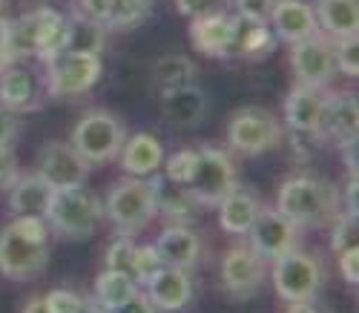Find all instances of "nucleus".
I'll return each instance as SVG.
<instances>
[{
  "mask_svg": "<svg viewBox=\"0 0 359 313\" xmlns=\"http://www.w3.org/2000/svg\"><path fill=\"white\" fill-rule=\"evenodd\" d=\"M276 210L299 230H322L331 227L342 213V193L322 175L296 173L279 184Z\"/></svg>",
  "mask_w": 359,
  "mask_h": 313,
  "instance_id": "f257e3e1",
  "label": "nucleus"
},
{
  "mask_svg": "<svg viewBox=\"0 0 359 313\" xmlns=\"http://www.w3.org/2000/svg\"><path fill=\"white\" fill-rule=\"evenodd\" d=\"M64 23L67 18L49 6L6 20V64L9 60H26V58H38L43 64V60L55 58L61 52Z\"/></svg>",
  "mask_w": 359,
  "mask_h": 313,
  "instance_id": "f03ea898",
  "label": "nucleus"
},
{
  "mask_svg": "<svg viewBox=\"0 0 359 313\" xmlns=\"http://www.w3.org/2000/svg\"><path fill=\"white\" fill-rule=\"evenodd\" d=\"M46 227L57 239L67 241H83L95 236L101 218H104V204L86 193L83 187H69V190H55L49 210H46Z\"/></svg>",
  "mask_w": 359,
  "mask_h": 313,
  "instance_id": "7ed1b4c3",
  "label": "nucleus"
},
{
  "mask_svg": "<svg viewBox=\"0 0 359 313\" xmlns=\"http://www.w3.org/2000/svg\"><path fill=\"white\" fill-rule=\"evenodd\" d=\"M104 215L121 236H138L156 218V199L149 181L135 175L115 181L107 193Z\"/></svg>",
  "mask_w": 359,
  "mask_h": 313,
  "instance_id": "20e7f679",
  "label": "nucleus"
},
{
  "mask_svg": "<svg viewBox=\"0 0 359 313\" xmlns=\"http://www.w3.org/2000/svg\"><path fill=\"white\" fill-rule=\"evenodd\" d=\"M124 141H127V127L121 118L109 109H89L75 124L69 144L78 149L81 159L93 167V164H107V161L118 159Z\"/></svg>",
  "mask_w": 359,
  "mask_h": 313,
  "instance_id": "39448f33",
  "label": "nucleus"
},
{
  "mask_svg": "<svg viewBox=\"0 0 359 313\" xmlns=\"http://www.w3.org/2000/svg\"><path fill=\"white\" fill-rule=\"evenodd\" d=\"M267 267H271V281L285 305L287 302H313L325 285V276H327L325 262L299 247L273 259Z\"/></svg>",
  "mask_w": 359,
  "mask_h": 313,
  "instance_id": "423d86ee",
  "label": "nucleus"
},
{
  "mask_svg": "<svg viewBox=\"0 0 359 313\" xmlns=\"http://www.w3.org/2000/svg\"><path fill=\"white\" fill-rule=\"evenodd\" d=\"M285 138L282 121L264 107H242L227 121V144L238 155H262L267 149H276Z\"/></svg>",
  "mask_w": 359,
  "mask_h": 313,
  "instance_id": "0eeeda50",
  "label": "nucleus"
},
{
  "mask_svg": "<svg viewBox=\"0 0 359 313\" xmlns=\"http://www.w3.org/2000/svg\"><path fill=\"white\" fill-rule=\"evenodd\" d=\"M43 67H46L43 89L49 98L86 95L104 72L101 55H75V52H57L55 58L43 60Z\"/></svg>",
  "mask_w": 359,
  "mask_h": 313,
  "instance_id": "6e6552de",
  "label": "nucleus"
},
{
  "mask_svg": "<svg viewBox=\"0 0 359 313\" xmlns=\"http://www.w3.org/2000/svg\"><path fill=\"white\" fill-rule=\"evenodd\" d=\"M236 184H238V173L230 152L219 147L196 149V167L187 181V193L196 199L198 207H216Z\"/></svg>",
  "mask_w": 359,
  "mask_h": 313,
  "instance_id": "1a4fd4ad",
  "label": "nucleus"
},
{
  "mask_svg": "<svg viewBox=\"0 0 359 313\" xmlns=\"http://www.w3.org/2000/svg\"><path fill=\"white\" fill-rule=\"evenodd\" d=\"M290 67L296 75V84L327 89L337 78V60H334V44L327 35L316 32L305 41L290 46Z\"/></svg>",
  "mask_w": 359,
  "mask_h": 313,
  "instance_id": "9d476101",
  "label": "nucleus"
},
{
  "mask_svg": "<svg viewBox=\"0 0 359 313\" xmlns=\"http://www.w3.org/2000/svg\"><path fill=\"white\" fill-rule=\"evenodd\" d=\"M245 239L262 259L273 262V259H279V256L299 247V227L290 222V218H285L276 207L262 204V210L256 213Z\"/></svg>",
  "mask_w": 359,
  "mask_h": 313,
  "instance_id": "9b49d317",
  "label": "nucleus"
},
{
  "mask_svg": "<svg viewBox=\"0 0 359 313\" xmlns=\"http://www.w3.org/2000/svg\"><path fill=\"white\" fill-rule=\"evenodd\" d=\"M267 259H262L250 244L230 247L222 259V288L236 299H250L267 281Z\"/></svg>",
  "mask_w": 359,
  "mask_h": 313,
  "instance_id": "f8f14e48",
  "label": "nucleus"
},
{
  "mask_svg": "<svg viewBox=\"0 0 359 313\" xmlns=\"http://www.w3.org/2000/svg\"><path fill=\"white\" fill-rule=\"evenodd\" d=\"M49 265V244L29 241L18 230L4 227L0 230V273L12 281L35 279Z\"/></svg>",
  "mask_w": 359,
  "mask_h": 313,
  "instance_id": "ddd939ff",
  "label": "nucleus"
},
{
  "mask_svg": "<svg viewBox=\"0 0 359 313\" xmlns=\"http://www.w3.org/2000/svg\"><path fill=\"white\" fill-rule=\"evenodd\" d=\"M38 175L52 187V190H69V187L86 184L89 164L81 159L72 144L49 141L38 152Z\"/></svg>",
  "mask_w": 359,
  "mask_h": 313,
  "instance_id": "4468645a",
  "label": "nucleus"
},
{
  "mask_svg": "<svg viewBox=\"0 0 359 313\" xmlns=\"http://www.w3.org/2000/svg\"><path fill=\"white\" fill-rule=\"evenodd\" d=\"M43 84L23 60L0 64V107L12 109L15 115L35 112L43 104Z\"/></svg>",
  "mask_w": 359,
  "mask_h": 313,
  "instance_id": "2eb2a0df",
  "label": "nucleus"
},
{
  "mask_svg": "<svg viewBox=\"0 0 359 313\" xmlns=\"http://www.w3.org/2000/svg\"><path fill=\"white\" fill-rule=\"evenodd\" d=\"M325 104H327V89L296 84L287 92V98H285V124H287V130L296 133V135L322 141Z\"/></svg>",
  "mask_w": 359,
  "mask_h": 313,
  "instance_id": "dca6fc26",
  "label": "nucleus"
},
{
  "mask_svg": "<svg viewBox=\"0 0 359 313\" xmlns=\"http://www.w3.org/2000/svg\"><path fill=\"white\" fill-rule=\"evenodd\" d=\"M141 291L147 293L149 302L156 305L158 313H178L182 307L190 305V299L196 293V285H193L190 270H178V267L161 265L141 285Z\"/></svg>",
  "mask_w": 359,
  "mask_h": 313,
  "instance_id": "f3484780",
  "label": "nucleus"
},
{
  "mask_svg": "<svg viewBox=\"0 0 359 313\" xmlns=\"http://www.w3.org/2000/svg\"><path fill=\"white\" fill-rule=\"evenodd\" d=\"M153 247H156L161 265H167V267L193 273L204 262V241L190 225H167Z\"/></svg>",
  "mask_w": 359,
  "mask_h": 313,
  "instance_id": "a211bd4d",
  "label": "nucleus"
},
{
  "mask_svg": "<svg viewBox=\"0 0 359 313\" xmlns=\"http://www.w3.org/2000/svg\"><path fill=\"white\" fill-rule=\"evenodd\" d=\"M267 26H271L273 38L287 44V46L319 32L313 6L308 0H276L273 9H271V18H267Z\"/></svg>",
  "mask_w": 359,
  "mask_h": 313,
  "instance_id": "6ab92c4d",
  "label": "nucleus"
},
{
  "mask_svg": "<svg viewBox=\"0 0 359 313\" xmlns=\"http://www.w3.org/2000/svg\"><path fill=\"white\" fill-rule=\"evenodd\" d=\"M161 112L167 118L170 127L175 130H196L198 124L207 118V109H210V101H207V92L193 81L184 86H175L161 92Z\"/></svg>",
  "mask_w": 359,
  "mask_h": 313,
  "instance_id": "aec40b11",
  "label": "nucleus"
},
{
  "mask_svg": "<svg viewBox=\"0 0 359 313\" xmlns=\"http://www.w3.org/2000/svg\"><path fill=\"white\" fill-rule=\"evenodd\" d=\"M359 135V109L353 92H327L322 138L334 141L339 149H353Z\"/></svg>",
  "mask_w": 359,
  "mask_h": 313,
  "instance_id": "412c9836",
  "label": "nucleus"
},
{
  "mask_svg": "<svg viewBox=\"0 0 359 313\" xmlns=\"http://www.w3.org/2000/svg\"><path fill=\"white\" fill-rule=\"evenodd\" d=\"M233 35V12L216 9L190 18V44L207 58H227Z\"/></svg>",
  "mask_w": 359,
  "mask_h": 313,
  "instance_id": "4be33fe9",
  "label": "nucleus"
},
{
  "mask_svg": "<svg viewBox=\"0 0 359 313\" xmlns=\"http://www.w3.org/2000/svg\"><path fill=\"white\" fill-rule=\"evenodd\" d=\"M276 49V38L271 26L256 18H245L233 12V35H230V52L227 58L238 60H262Z\"/></svg>",
  "mask_w": 359,
  "mask_h": 313,
  "instance_id": "5701e85b",
  "label": "nucleus"
},
{
  "mask_svg": "<svg viewBox=\"0 0 359 313\" xmlns=\"http://www.w3.org/2000/svg\"><path fill=\"white\" fill-rule=\"evenodd\" d=\"M216 207H219V227L230 236H245L253 225L256 213L262 210V201H259L253 187L236 184Z\"/></svg>",
  "mask_w": 359,
  "mask_h": 313,
  "instance_id": "b1692460",
  "label": "nucleus"
},
{
  "mask_svg": "<svg viewBox=\"0 0 359 313\" xmlns=\"http://www.w3.org/2000/svg\"><path fill=\"white\" fill-rule=\"evenodd\" d=\"M153 187V199H156V215H164L170 225H190L196 218V199L187 193V187L172 184L164 178V173H153V178H147Z\"/></svg>",
  "mask_w": 359,
  "mask_h": 313,
  "instance_id": "393cba45",
  "label": "nucleus"
},
{
  "mask_svg": "<svg viewBox=\"0 0 359 313\" xmlns=\"http://www.w3.org/2000/svg\"><path fill=\"white\" fill-rule=\"evenodd\" d=\"M118 159H121V170L127 175H135V178H147L161 170L164 164V147L156 135L149 133H135L133 138L127 135L121 152H118Z\"/></svg>",
  "mask_w": 359,
  "mask_h": 313,
  "instance_id": "a878e982",
  "label": "nucleus"
},
{
  "mask_svg": "<svg viewBox=\"0 0 359 313\" xmlns=\"http://www.w3.org/2000/svg\"><path fill=\"white\" fill-rule=\"evenodd\" d=\"M311 6L319 23V32L331 41L359 35V0H316Z\"/></svg>",
  "mask_w": 359,
  "mask_h": 313,
  "instance_id": "bb28decb",
  "label": "nucleus"
},
{
  "mask_svg": "<svg viewBox=\"0 0 359 313\" xmlns=\"http://www.w3.org/2000/svg\"><path fill=\"white\" fill-rule=\"evenodd\" d=\"M9 207L15 215H46L49 201H52V187L38 175H18V181L9 187Z\"/></svg>",
  "mask_w": 359,
  "mask_h": 313,
  "instance_id": "cd10ccee",
  "label": "nucleus"
},
{
  "mask_svg": "<svg viewBox=\"0 0 359 313\" xmlns=\"http://www.w3.org/2000/svg\"><path fill=\"white\" fill-rule=\"evenodd\" d=\"M107 44V29L81 18L78 12L67 18L64 23V38H61V52H75V55H101Z\"/></svg>",
  "mask_w": 359,
  "mask_h": 313,
  "instance_id": "c85d7f7f",
  "label": "nucleus"
},
{
  "mask_svg": "<svg viewBox=\"0 0 359 313\" xmlns=\"http://www.w3.org/2000/svg\"><path fill=\"white\" fill-rule=\"evenodd\" d=\"M193 81H196V64L187 55H161L153 64V89L158 95Z\"/></svg>",
  "mask_w": 359,
  "mask_h": 313,
  "instance_id": "c756f323",
  "label": "nucleus"
},
{
  "mask_svg": "<svg viewBox=\"0 0 359 313\" xmlns=\"http://www.w3.org/2000/svg\"><path fill=\"white\" fill-rule=\"evenodd\" d=\"M135 291H138V281H135L130 273L107 270V267H104V273H98V279H95L93 299H95L98 305H104V307L112 313L118 305H124Z\"/></svg>",
  "mask_w": 359,
  "mask_h": 313,
  "instance_id": "7c9ffc66",
  "label": "nucleus"
},
{
  "mask_svg": "<svg viewBox=\"0 0 359 313\" xmlns=\"http://www.w3.org/2000/svg\"><path fill=\"white\" fill-rule=\"evenodd\" d=\"M149 0H109V15L104 29L107 32H127L141 26L149 18Z\"/></svg>",
  "mask_w": 359,
  "mask_h": 313,
  "instance_id": "2f4dec72",
  "label": "nucleus"
},
{
  "mask_svg": "<svg viewBox=\"0 0 359 313\" xmlns=\"http://www.w3.org/2000/svg\"><path fill=\"white\" fill-rule=\"evenodd\" d=\"M133 259H135V241L133 236H121L118 233L115 241H109L107 253H104V265L107 270H121L133 276Z\"/></svg>",
  "mask_w": 359,
  "mask_h": 313,
  "instance_id": "473e14b6",
  "label": "nucleus"
},
{
  "mask_svg": "<svg viewBox=\"0 0 359 313\" xmlns=\"http://www.w3.org/2000/svg\"><path fill=\"white\" fill-rule=\"evenodd\" d=\"M334 44V60H337V72L356 78L359 75V35L337 38Z\"/></svg>",
  "mask_w": 359,
  "mask_h": 313,
  "instance_id": "72a5a7b5",
  "label": "nucleus"
},
{
  "mask_svg": "<svg viewBox=\"0 0 359 313\" xmlns=\"http://www.w3.org/2000/svg\"><path fill=\"white\" fill-rule=\"evenodd\" d=\"M356 247V213L345 210L337 215V222L331 225V250L334 256L342 253V250Z\"/></svg>",
  "mask_w": 359,
  "mask_h": 313,
  "instance_id": "f704fd0d",
  "label": "nucleus"
},
{
  "mask_svg": "<svg viewBox=\"0 0 359 313\" xmlns=\"http://www.w3.org/2000/svg\"><path fill=\"white\" fill-rule=\"evenodd\" d=\"M161 167H164V178L167 181L187 187V181L193 175V167H196V149H178V152H172Z\"/></svg>",
  "mask_w": 359,
  "mask_h": 313,
  "instance_id": "c9c22d12",
  "label": "nucleus"
},
{
  "mask_svg": "<svg viewBox=\"0 0 359 313\" xmlns=\"http://www.w3.org/2000/svg\"><path fill=\"white\" fill-rule=\"evenodd\" d=\"M161 267V259L156 253L153 244H135V259H133V279L138 281V288L144 285V281L153 276L156 270Z\"/></svg>",
  "mask_w": 359,
  "mask_h": 313,
  "instance_id": "e433bc0d",
  "label": "nucleus"
},
{
  "mask_svg": "<svg viewBox=\"0 0 359 313\" xmlns=\"http://www.w3.org/2000/svg\"><path fill=\"white\" fill-rule=\"evenodd\" d=\"M43 305L49 307V313H81L86 299L69 288H57V291H49L43 296Z\"/></svg>",
  "mask_w": 359,
  "mask_h": 313,
  "instance_id": "4c0bfd02",
  "label": "nucleus"
},
{
  "mask_svg": "<svg viewBox=\"0 0 359 313\" xmlns=\"http://www.w3.org/2000/svg\"><path fill=\"white\" fill-rule=\"evenodd\" d=\"M12 230H18L23 239L29 241H43L49 244V227L43 215H15V222L9 225Z\"/></svg>",
  "mask_w": 359,
  "mask_h": 313,
  "instance_id": "58836bf2",
  "label": "nucleus"
},
{
  "mask_svg": "<svg viewBox=\"0 0 359 313\" xmlns=\"http://www.w3.org/2000/svg\"><path fill=\"white\" fill-rule=\"evenodd\" d=\"M20 175V164L18 155L12 152V147H0V190H9Z\"/></svg>",
  "mask_w": 359,
  "mask_h": 313,
  "instance_id": "ea45409f",
  "label": "nucleus"
},
{
  "mask_svg": "<svg viewBox=\"0 0 359 313\" xmlns=\"http://www.w3.org/2000/svg\"><path fill=\"white\" fill-rule=\"evenodd\" d=\"M273 4H276V0H233V9H236V15L256 18V20H264L267 23Z\"/></svg>",
  "mask_w": 359,
  "mask_h": 313,
  "instance_id": "a19ab883",
  "label": "nucleus"
},
{
  "mask_svg": "<svg viewBox=\"0 0 359 313\" xmlns=\"http://www.w3.org/2000/svg\"><path fill=\"white\" fill-rule=\"evenodd\" d=\"M75 12H78L81 18H86V20L104 26V23H107V15H109V0H78Z\"/></svg>",
  "mask_w": 359,
  "mask_h": 313,
  "instance_id": "79ce46f5",
  "label": "nucleus"
},
{
  "mask_svg": "<svg viewBox=\"0 0 359 313\" xmlns=\"http://www.w3.org/2000/svg\"><path fill=\"white\" fill-rule=\"evenodd\" d=\"M18 135H20V115L0 107V147H12Z\"/></svg>",
  "mask_w": 359,
  "mask_h": 313,
  "instance_id": "37998d69",
  "label": "nucleus"
},
{
  "mask_svg": "<svg viewBox=\"0 0 359 313\" xmlns=\"http://www.w3.org/2000/svg\"><path fill=\"white\" fill-rule=\"evenodd\" d=\"M175 9L184 18H196V15H204V12L224 9V0H175Z\"/></svg>",
  "mask_w": 359,
  "mask_h": 313,
  "instance_id": "c03bdc74",
  "label": "nucleus"
},
{
  "mask_svg": "<svg viewBox=\"0 0 359 313\" xmlns=\"http://www.w3.org/2000/svg\"><path fill=\"white\" fill-rule=\"evenodd\" d=\"M337 262H339L342 279L353 288L356 285V267H359V247H351V250H342V253H337Z\"/></svg>",
  "mask_w": 359,
  "mask_h": 313,
  "instance_id": "a18cd8bd",
  "label": "nucleus"
},
{
  "mask_svg": "<svg viewBox=\"0 0 359 313\" xmlns=\"http://www.w3.org/2000/svg\"><path fill=\"white\" fill-rule=\"evenodd\" d=\"M112 313H158V310H156V305H153V302L147 299V293L138 288V291H135L124 305H118Z\"/></svg>",
  "mask_w": 359,
  "mask_h": 313,
  "instance_id": "49530a36",
  "label": "nucleus"
},
{
  "mask_svg": "<svg viewBox=\"0 0 359 313\" xmlns=\"http://www.w3.org/2000/svg\"><path fill=\"white\" fill-rule=\"evenodd\" d=\"M285 313H322L313 302H287Z\"/></svg>",
  "mask_w": 359,
  "mask_h": 313,
  "instance_id": "de8ad7c7",
  "label": "nucleus"
},
{
  "mask_svg": "<svg viewBox=\"0 0 359 313\" xmlns=\"http://www.w3.org/2000/svg\"><path fill=\"white\" fill-rule=\"evenodd\" d=\"M20 313H49V307L43 305V296H32L26 305H23V310Z\"/></svg>",
  "mask_w": 359,
  "mask_h": 313,
  "instance_id": "09e8293b",
  "label": "nucleus"
},
{
  "mask_svg": "<svg viewBox=\"0 0 359 313\" xmlns=\"http://www.w3.org/2000/svg\"><path fill=\"white\" fill-rule=\"evenodd\" d=\"M81 313H109L104 305H98L95 299H86V305H83V310Z\"/></svg>",
  "mask_w": 359,
  "mask_h": 313,
  "instance_id": "8fccbe9b",
  "label": "nucleus"
},
{
  "mask_svg": "<svg viewBox=\"0 0 359 313\" xmlns=\"http://www.w3.org/2000/svg\"><path fill=\"white\" fill-rule=\"evenodd\" d=\"M4 6H6V0H0V12H4Z\"/></svg>",
  "mask_w": 359,
  "mask_h": 313,
  "instance_id": "3c124183",
  "label": "nucleus"
}]
</instances>
